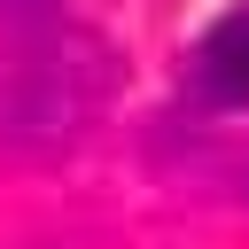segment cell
<instances>
[{
	"label": "cell",
	"mask_w": 249,
	"mask_h": 249,
	"mask_svg": "<svg viewBox=\"0 0 249 249\" xmlns=\"http://www.w3.org/2000/svg\"><path fill=\"white\" fill-rule=\"evenodd\" d=\"M117 93L109 39L78 23H31L0 47V148H62Z\"/></svg>",
	"instance_id": "1"
},
{
	"label": "cell",
	"mask_w": 249,
	"mask_h": 249,
	"mask_svg": "<svg viewBox=\"0 0 249 249\" xmlns=\"http://www.w3.org/2000/svg\"><path fill=\"white\" fill-rule=\"evenodd\" d=\"M195 86H202L210 101H249V0L202 31V47H195Z\"/></svg>",
	"instance_id": "2"
},
{
	"label": "cell",
	"mask_w": 249,
	"mask_h": 249,
	"mask_svg": "<svg viewBox=\"0 0 249 249\" xmlns=\"http://www.w3.org/2000/svg\"><path fill=\"white\" fill-rule=\"evenodd\" d=\"M0 16H16V23H47L54 0H0Z\"/></svg>",
	"instance_id": "3"
}]
</instances>
